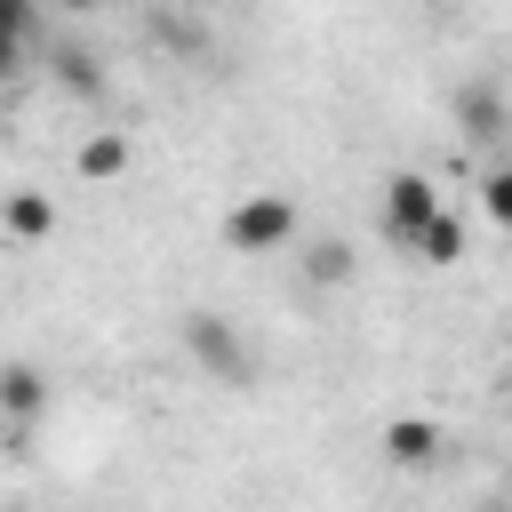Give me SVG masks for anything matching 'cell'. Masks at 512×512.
Returning a JSON list of instances; mask_svg holds the SVG:
<instances>
[{
    "instance_id": "6",
    "label": "cell",
    "mask_w": 512,
    "mask_h": 512,
    "mask_svg": "<svg viewBox=\"0 0 512 512\" xmlns=\"http://www.w3.org/2000/svg\"><path fill=\"white\" fill-rule=\"evenodd\" d=\"M48 72H56V88L80 96V104H104V88H112V80H104V56L80 48V40H56V48H48Z\"/></svg>"
},
{
    "instance_id": "13",
    "label": "cell",
    "mask_w": 512,
    "mask_h": 512,
    "mask_svg": "<svg viewBox=\"0 0 512 512\" xmlns=\"http://www.w3.org/2000/svg\"><path fill=\"white\" fill-rule=\"evenodd\" d=\"M480 512H512V496H496V504H480Z\"/></svg>"
},
{
    "instance_id": "8",
    "label": "cell",
    "mask_w": 512,
    "mask_h": 512,
    "mask_svg": "<svg viewBox=\"0 0 512 512\" xmlns=\"http://www.w3.org/2000/svg\"><path fill=\"white\" fill-rule=\"evenodd\" d=\"M0 224H8V240H24V248H32V240H48V232H56V200H48L40 184H16V192H8V208H0Z\"/></svg>"
},
{
    "instance_id": "5",
    "label": "cell",
    "mask_w": 512,
    "mask_h": 512,
    "mask_svg": "<svg viewBox=\"0 0 512 512\" xmlns=\"http://www.w3.org/2000/svg\"><path fill=\"white\" fill-rule=\"evenodd\" d=\"M376 448H384V464H400V472H424V464H440L448 432H440L432 416H392V424L376 432Z\"/></svg>"
},
{
    "instance_id": "10",
    "label": "cell",
    "mask_w": 512,
    "mask_h": 512,
    "mask_svg": "<svg viewBox=\"0 0 512 512\" xmlns=\"http://www.w3.org/2000/svg\"><path fill=\"white\" fill-rule=\"evenodd\" d=\"M464 248H472V232H464V216L448 208V216L416 240V264H464Z\"/></svg>"
},
{
    "instance_id": "14",
    "label": "cell",
    "mask_w": 512,
    "mask_h": 512,
    "mask_svg": "<svg viewBox=\"0 0 512 512\" xmlns=\"http://www.w3.org/2000/svg\"><path fill=\"white\" fill-rule=\"evenodd\" d=\"M504 496H512V480H504Z\"/></svg>"
},
{
    "instance_id": "1",
    "label": "cell",
    "mask_w": 512,
    "mask_h": 512,
    "mask_svg": "<svg viewBox=\"0 0 512 512\" xmlns=\"http://www.w3.org/2000/svg\"><path fill=\"white\" fill-rule=\"evenodd\" d=\"M440 216H448V192H440L424 168H392V176H384V200H376L384 248H408V256H416V240H424Z\"/></svg>"
},
{
    "instance_id": "3",
    "label": "cell",
    "mask_w": 512,
    "mask_h": 512,
    "mask_svg": "<svg viewBox=\"0 0 512 512\" xmlns=\"http://www.w3.org/2000/svg\"><path fill=\"white\" fill-rule=\"evenodd\" d=\"M184 352H192V368H208L216 384H248V344H240V328H232L224 312H192V320H184Z\"/></svg>"
},
{
    "instance_id": "4",
    "label": "cell",
    "mask_w": 512,
    "mask_h": 512,
    "mask_svg": "<svg viewBox=\"0 0 512 512\" xmlns=\"http://www.w3.org/2000/svg\"><path fill=\"white\" fill-rule=\"evenodd\" d=\"M448 112H456L464 144H496V136L512 128V104H504V88H496V80H464V88L448 96Z\"/></svg>"
},
{
    "instance_id": "9",
    "label": "cell",
    "mask_w": 512,
    "mask_h": 512,
    "mask_svg": "<svg viewBox=\"0 0 512 512\" xmlns=\"http://www.w3.org/2000/svg\"><path fill=\"white\" fill-rule=\"evenodd\" d=\"M40 400H48V376H40L32 360H8V368H0V408H8V424H16V432L40 416Z\"/></svg>"
},
{
    "instance_id": "7",
    "label": "cell",
    "mask_w": 512,
    "mask_h": 512,
    "mask_svg": "<svg viewBox=\"0 0 512 512\" xmlns=\"http://www.w3.org/2000/svg\"><path fill=\"white\" fill-rule=\"evenodd\" d=\"M128 160H136L128 128H96V136H80V152H72L80 184H112V176H128Z\"/></svg>"
},
{
    "instance_id": "2",
    "label": "cell",
    "mask_w": 512,
    "mask_h": 512,
    "mask_svg": "<svg viewBox=\"0 0 512 512\" xmlns=\"http://www.w3.org/2000/svg\"><path fill=\"white\" fill-rule=\"evenodd\" d=\"M296 232H304V216H296L288 192H248V200H232V216H224V248H232V256H272V248H288Z\"/></svg>"
},
{
    "instance_id": "11",
    "label": "cell",
    "mask_w": 512,
    "mask_h": 512,
    "mask_svg": "<svg viewBox=\"0 0 512 512\" xmlns=\"http://www.w3.org/2000/svg\"><path fill=\"white\" fill-rule=\"evenodd\" d=\"M304 280L312 288H344L352 280V240H312L304 248Z\"/></svg>"
},
{
    "instance_id": "12",
    "label": "cell",
    "mask_w": 512,
    "mask_h": 512,
    "mask_svg": "<svg viewBox=\"0 0 512 512\" xmlns=\"http://www.w3.org/2000/svg\"><path fill=\"white\" fill-rule=\"evenodd\" d=\"M480 216H488L496 232H512V160H488V168H480Z\"/></svg>"
}]
</instances>
